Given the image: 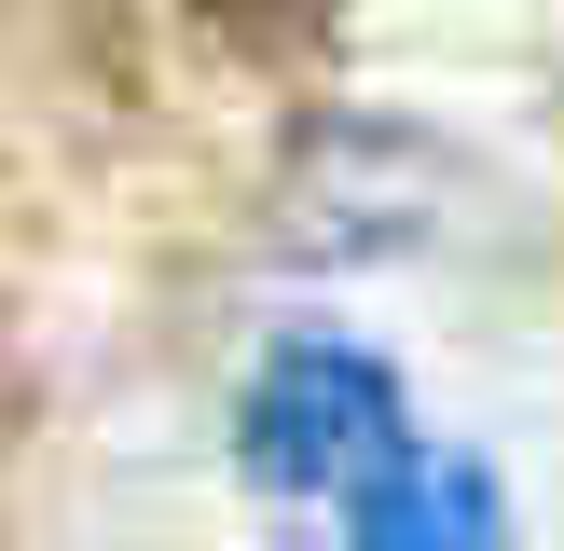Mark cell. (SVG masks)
<instances>
[{"label":"cell","mask_w":564,"mask_h":551,"mask_svg":"<svg viewBox=\"0 0 564 551\" xmlns=\"http://www.w3.org/2000/svg\"><path fill=\"white\" fill-rule=\"evenodd\" d=\"M400 372L372 345H275L262 386L235 413V455L262 496H358L386 455H400Z\"/></svg>","instance_id":"1"},{"label":"cell","mask_w":564,"mask_h":551,"mask_svg":"<svg viewBox=\"0 0 564 551\" xmlns=\"http://www.w3.org/2000/svg\"><path fill=\"white\" fill-rule=\"evenodd\" d=\"M441 207H455V165L413 125H317L290 193H275V235H290V262H386Z\"/></svg>","instance_id":"2"},{"label":"cell","mask_w":564,"mask_h":551,"mask_svg":"<svg viewBox=\"0 0 564 551\" xmlns=\"http://www.w3.org/2000/svg\"><path fill=\"white\" fill-rule=\"evenodd\" d=\"M345 538L358 551H510V510H496V468L482 455L400 441V455L345 496Z\"/></svg>","instance_id":"3"}]
</instances>
